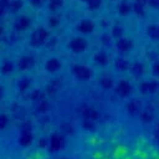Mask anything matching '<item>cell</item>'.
<instances>
[{
    "label": "cell",
    "mask_w": 159,
    "mask_h": 159,
    "mask_svg": "<svg viewBox=\"0 0 159 159\" xmlns=\"http://www.w3.org/2000/svg\"><path fill=\"white\" fill-rule=\"evenodd\" d=\"M77 159H159V144L143 129L111 122L86 133L77 145Z\"/></svg>",
    "instance_id": "1"
}]
</instances>
